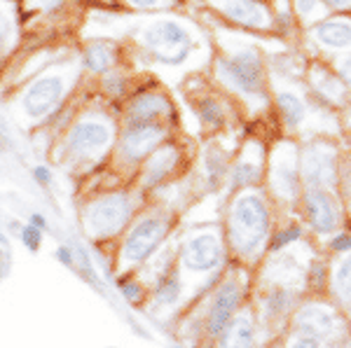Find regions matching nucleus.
Returning a JSON list of instances; mask_svg holds the SVG:
<instances>
[{"label": "nucleus", "instance_id": "obj_2", "mask_svg": "<svg viewBox=\"0 0 351 348\" xmlns=\"http://www.w3.org/2000/svg\"><path fill=\"white\" fill-rule=\"evenodd\" d=\"M132 220V199L124 192L104 194L89 201L82 211L84 229L92 239H110Z\"/></svg>", "mask_w": 351, "mask_h": 348}, {"label": "nucleus", "instance_id": "obj_23", "mask_svg": "<svg viewBox=\"0 0 351 348\" xmlns=\"http://www.w3.org/2000/svg\"><path fill=\"white\" fill-rule=\"evenodd\" d=\"M225 164H228L225 155L220 152L218 148H208L206 152H204V173H206L211 187H216L220 183V178L225 176Z\"/></svg>", "mask_w": 351, "mask_h": 348}, {"label": "nucleus", "instance_id": "obj_3", "mask_svg": "<svg viewBox=\"0 0 351 348\" xmlns=\"http://www.w3.org/2000/svg\"><path fill=\"white\" fill-rule=\"evenodd\" d=\"M141 42L157 61L167 66H178L188 59L192 49V38L180 24L169 19L152 21L141 31Z\"/></svg>", "mask_w": 351, "mask_h": 348}, {"label": "nucleus", "instance_id": "obj_44", "mask_svg": "<svg viewBox=\"0 0 351 348\" xmlns=\"http://www.w3.org/2000/svg\"><path fill=\"white\" fill-rule=\"evenodd\" d=\"M171 348H183V346H171Z\"/></svg>", "mask_w": 351, "mask_h": 348}, {"label": "nucleus", "instance_id": "obj_16", "mask_svg": "<svg viewBox=\"0 0 351 348\" xmlns=\"http://www.w3.org/2000/svg\"><path fill=\"white\" fill-rule=\"evenodd\" d=\"M178 164V152L173 148H162L150 157L143 171V187H157Z\"/></svg>", "mask_w": 351, "mask_h": 348}, {"label": "nucleus", "instance_id": "obj_34", "mask_svg": "<svg viewBox=\"0 0 351 348\" xmlns=\"http://www.w3.org/2000/svg\"><path fill=\"white\" fill-rule=\"evenodd\" d=\"M298 237H300V229H298V227H291V229H288V232H284V234H279V237H276L274 245H271V250L284 248L286 243H291V241H295Z\"/></svg>", "mask_w": 351, "mask_h": 348}, {"label": "nucleus", "instance_id": "obj_14", "mask_svg": "<svg viewBox=\"0 0 351 348\" xmlns=\"http://www.w3.org/2000/svg\"><path fill=\"white\" fill-rule=\"evenodd\" d=\"M253 323L248 316H234L218 336V348H253Z\"/></svg>", "mask_w": 351, "mask_h": 348}, {"label": "nucleus", "instance_id": "obj_19", "mask_svg": "<svg viewBox=\"0 0 351 348\" xmlns=\"http://www.w3.org/2000/svg\"><path fill=\"white\" fill-rule=\"evenodd\" d=\"M316 40L328 49H349L351 47V24L347 21H326L316 28Z\"/></svg>", "mask_w": 351, "mask_h": 348}, {"label": "nucleus", "instance_id": "obj_20", "mask_svg": "<svg viewBox=\"0 0 351 348\" xmlns=\"http://www.w3.org/2000/svg\"><path fill=\"white\" fill-rule=\"evenodd\" d=\"M180 276L178 271H169V273H162L157 278V285H155V299L157 304H173V302L180 299Z\"/></svg>", "mask_w": 351, "mask_h": 348}, {"label": "nucleus", "instance_id": "obj_21", "mask_svg": "<svg viewBox=\"0 0 351 348\" xmlns=\"http://www.w3.org/2000/svg\"><path fill=\"white\" fill-rule=\"evenodd\" d=\"M279 110H281V115H284L288 126H300L304 120V115H307V108H304L302 98L291 92L279 94Z\"/></svg>", "mask_w": 351, "mask_h": 348}, {"label": "nucleus", "instance_id": "obj_4", "mask_svg": "<svg viewBox=\"0 0 351 348\" xmlns=\"http://www.w3.org/2000/svg\"><path fill=\"white\" fill-rule=\"evenodd\" d=\"M169 234V220L164 215H145L127 232L120 248V260L127 267H138L148 262L152 252L162 245Z\"/></svg>", "mask_w": 351, "mask_h": 348}, {"label": "nucleus", "instance_id": "obj_39", "mask_svg": "<svg viewBox=\"0 0 351 348\" xmlns=\"http://www.w3.org/2000/svg\"><path fill=\"white\" fill-rule=\"evenodd\" d=\"M33 3H36L38 8H43V10H56L61 3H64V0H33Z\"/></svg>", "mask_w": 351, "mask_h": 348}, {"label": "nucleus", "instance_id": "obj_38", "mask_svg": "<svg viewBox=\"0 0 351 348\" xmlns=\"http://www.w3.org/2000/svg\"><path fill=\"white\" fill-rule=\"evenodd\" d=\"M332 248L335 250H351V237H335L332 239Z\"/></svg>", "mask_w": 351, "mask_h": 348}, {"label": "nucleus", "instance_id": "obj_26", "mask_svg": "<svg viewBox=\"0 0 351 348\" xmlns=\"http://www.w3.org/2000/svg\"><path fill=\"white\" fill-rule=\"evenodd\" d=\"M43 229H38V227H33L31 222L24 224V227L19 229V241L24 243V248L28 252H38L43 248Z\"/></svg>", "mask_w": 351, "mask_h": 348}, {"label": "nucleus", "instance_id": "obj_12", "mask_svg": "<svg viewBox=\"0 0 351 348\" xmlns=\"http://www.w3.org/2000/svg\"><path fill=\"white\" fill-rule=\"evenodd\" d=\"M304 206H307L309 222L316 232L328 234L337 227L335 201H332L330 194H326L324 189H309L307 196H304Z\"/></svg>", "mask_w": 351, "mask_h": 348}, {"label": "nucleus", "instance_id": "obj_6", "mask_svg": "<svg viewBox=\"0 0 351 348\" xmlns=\"http://www.w3.org/2000/svg\"><path fill=\"white\" fill-rule=\"evenodd\" d=\"M180 265L188 271L208 273L223 265V248L213 234H195L180 248Z\"/></svg>", "mask_w": 351, "mask_h": 348}, {"label": "nucleus", "instance_id": "obj_27", "mask_svg": "<svg viewBox=\"0 0 351 348\" xmlns=\"http://www.w3.org/2000/svg\"><path fill=\"white\" fill-rule=\"evenodd\" d=\"M117 290H120L124 299L132 302V304H138V302L143 299V285L136 278H129V276L117 278Z\"/></svg>", "mask_w": 351, "mask_h": 348}, {"label": "nucleus", "instance_id": "obj_17", "mask_svg": "<svg viewBox=\"0 0 351 348\" xmlns=\"http://www.w3.org/2000/svg\"><path fill=\"white\" fill-rule=\"evenodd\" d=\"M164 112H169V101L162 94H141L129 105V122H152Z\"/></svg>", "mask_w": 351, "mask_h": 348}, {"label": "nucleus", "instance_id": "obj_40", "mask_svg": "<svg viewBox=\"0 0 351 348\" xmlns=\"http://www.w3.org/2000/svg\"><path fill=\"white\" fill-rule=\"evenodd\" d=\"M129 3L136 8H157V5H162V0H129Z\"/></svg>", "mask_w": 351, "mask_h": 348}, {"label": "nucleus", "instance_id": "obj_13", "mask_svg": "<svg viewBox=\"0 0 351 348\" xmlns=\"http://www.w3.org/2000/svg\"><path fill=\"white\" fill-rule=\"evenodd\" d=\"M218 8L237 24L253 28L269 26V12L265 10V5L256 3V0H220Z\"/></svg>", "mask_w": 351, "mask_h": 348}, {"label": "nucleus", "instance_id": "obj_31", "mask_svg": "<svg viewBox=\"0 0 351 348\" xmlns=\"http://www.w3.org/2000/svg\"><path fill=\"white\" fill-rule=\"evenodd\" d=\"M56 260L61 262V265H64L66 269H75V250H73V245L71 243H61L59 248H56Z\"/></svg>", "mask_w": 351, "mask_h": 348}, {"label": "nucleus", "instance_id": "obj_28", "mask_svg": "<svg viewBox=\"0 0 351 348\" xmlns=\"http://www.w3.org/2000/svg\"><path fill=\"white\" fill-rule=\"evenodd\" d=\"M199 117H202V122H206L208 126L223 124V110H220V105L216 103V101H202Z\"/></svg>", "mask_w": 351, "mask_h": 348}, {"label": "nucleus", "instance_id": "obj_32", "mask_svg": "<svg viewBox=\"0 0 351 348\" xmlns=\"http://www.w3.org/2000/svg\"><path fill=\"white\" fill-rule=\"evenodd\" d=\"M295 5H298V12H300V14H304V16L321 14L319 0H295Z\"/></svg>", "mask_w": 351, "mask_h": 348}, {"label": "nucleus", "instance_id": "obj_29", "mask_svg": "<svg viewBox=\"0 0 351 348\" xmlns=\"http://www.w3.org/2000/svg\"><path fill=\"white\" fill-rule=\"evenodd\" d=\"M316 89H319L321 94H326V96H330V98L342 96V87H339V82L335 80V77H330V75H326L324 82H316Z\"/></svg>", "mask_w": 351, "mask_h": 348}, {"label": "nucleus", "instance_id": "obj_10", "mask_svg": "<svg viewBox=\"0 0 351 348\" xmlns=\"http://www.w3.org/2000/svg\"><path fill=\"white\" fill-rule=\"evenodd\" d=\"M164 126L152 122H134L122 136V152L127 159H143L164 140Z\"/></svg>", "mask_w": 351, "mask_h": 348}, {"label": "nucleus", "instance_id": "obj_9", "mask_svg": "<svg viewBox=\"0 0 351 348\" xmlns=\"http://www.w3.org/2000/svg\"><path fill=\"white\" fill-rule=\"evenodd\" d=\"M110 126L104 120H82L68 133V152L73 155H92L96 150L110 143Z\"/></svg>", "mask_w": 351, "mask_h": 348}, {"label": "nucleus", "instance_id": "obj_18", "mask_svg": "<svg viewBox=\"0 0 351 348\" xmlns=\"http://www.w3.org/2000/svg\"><path fill=\"white\" fill-rule=\"evenodd\" d=\"M271 185H274V192L281 199H293L298 192V171L295 164L286 157H279L274 161V171H271Z\"/></svg>", "mask_w": 351, "mask_h": 348}, {"label": "nucleus", "instance_id": "obj_37", "mask_svg": "<svg viewBox=\"0 0 351 348\" xmlns=\"http://www.w3.org/2000/svg\"><path fill=\"white\" fill-rule=\"evenodd\" d=\"M291 348H319V341H316L314 336H302V339H298Z\"/></svg>", "mask_w": 351, "mask_h": 348}, {"label": "nucleus", "instance_id": "obj_33", "mask_svg": "<svg viewBox=\"0 0 351 348\" xmlns=\"http://www.w3.org/2000/svg\"><path fill=\"white\" fill-rule=\"evenodd\" d=\"M33 180L40 185V187H47V185H52V168L36 166V168H33Z\"/></svg>", "mask_w": 351, "mask_h": 348}, {"label": "nucleus", "instance_id": "obj_36", "mask_svg": "<svg viewBox=\"0 0 351 348\" xmlns=\"http://www.w3.org/2000/svg\"><path fill=\"white\" fill-rule=\"evenodd\" d=\"M28 222L33 224V227H38V229H47V217L43 215V213H31V215H28Z\"/></svg>", "mask_w": 351, "mask_h": 348}, {"label": "nucleus", "instance_id": "obj_30", "mask_svg": "<svg viewBox=\"0 0 351 348\" xmlns=\"http://www.w3.org/2000/svg\"><path fill=\"white\" fill-rule=\"evenodd\" d=\"M12 16H10L8 8H3L0 5V47H3L5 42L10 40V36H12Z\"/></svg>", "mask_w": 351, "mask_h": 348}, {"label": "nucleus", "instance_id": "obj_22", "mask_svg": "<svg viewBox=\"0 0 351 348\" xmlns=\"http://www.w3.org/2000/svg\"><path fill=\"white\" fill-rule=\"evenodd\" d=\"M112 61H115L112 49L106 47V44H89L87 52H84V64H87V68L94 72L108 70L112 66Z\"/></svg>", "mask_w": 351, "mask_h": 348}, {"label": "nucleus", "instance_id": "obj_15", "mask_svg": "<svg viewBox=\"0 0 351 348\" xmlns=\"http://www.w3.org/2000/svg\"><path fill=\"white\" fill-rule=\"evenodd\" d=\"M295 323H298V330L302 334L321 336V339H326V336L332 334V327H335V316L324 311V308L309 306V308H304V311H300Z\"/></svg>", "mask_w": 351, "mask_h": 348}, {"label": "nucleus", "instance_id": "obj_24", "mask_svg": "<svg viewBox=\"0 0 351 348\" xmlns=\"http://www.w3.org/2000/svg\"><path fill=\"white\" fill-rule=\"evenodd\" d=\"M258 178V166L253 161H239L232 168V187H246Z\"/></svg>", "mask_w": 351, "mask_h": 348}, {"label": "nucleus", "instance_id": "obj_35", "mask_svg": "<svg viewBox=\"0 0 351 348\" xmlns=\"http://www.w3.org/2000/svg\"><path fill=\"white\" fill-rule=\"evenodd\" d=\"M122 87H124L122 77L108 75V80H106V89H108V94H122Z\"/></svg>", "mask_w": 351, "mask_h": 348}, {"label": "nucleus", "instance_id": "obj_7", "mask_svg": "<svg viewBox=\"0 0 351 348\" xmlns=\"http://www.w3.org/2000/svg\"><path fill=\"white\" fill-rule=\"evenodd\" d=\"M66 92V80L59 75H47L40 77L26 89L21 105L28 117H45L47 112H52L59 101L64 98Z\"/></svg>", "mask_w": 351, "mask_h": 348}, {"label": "nucleus", "instance_id": "obj_1", "mask_svg": "<svg viewBox=\"0 0 351 348\" xmlns=\"http://www.w3.org/2000/svg\"><path fill=\"white\" fill-rule=\"evenodd\" d=\"M269 232V213L263 199L243 194L234 201L230 215V241L239 252H253Z\"/></svg>", "mask_w": 351, "mask_h": 348}, {"label": "nucleus", "instance_id": "obj_43", "mask_svg": "<svg viewBox=\"0 0 351 348\" xmlns=\"http://www.w3.org/2000/svg\"><path fill=\"white\" fill-rule=\"evenodd\" d=\"M8 243H10V241H8V237H5V234L0 232V248H8Z\"/></svg>", "mask_w": 351, "mask_h": 348}, {"label": "nucleus", "instance_id": "obj_41", "mask_svg": "<svg viewBox=\"0 0 351 348\" xmlns=\"http://www.w3.org/2000/svg\"><path fill=\"white\" fill-rule=\"evenodd\" d=\"M339 75H342L344 80H347V82L351 84V56L342 64V68H339Z\"/></svg>", "mask_w": 351, "mask_h": 348}, {"label": "nucleus", "instance_id": "obj_25", "mask_svg": "<svg viewBox=\"0 0 351 348\" xmlns=\"http://www.w3.org/2000/svg\"><path fill=\"white\" fill-rule=\"evenodd\" d=\"M335 290L347 304H351V257H347V260L342 262V267L337 269Z\"/></svg>", "mask_w": 351, "mask_h": 348}, {"label": "nucleus", "instance_id": "obj_8", "mask_svg": "<svg viewBox=\"0 0 351 348\" xmlns=\"http://www.w3.org/2000/svg\"><path fill=\"white\" fill-rule=\"evenodd\" d=\"M239 299H241V293H239V285H237L234 280H228V283H223L216 290L213 302H211L208 313H206L208 336L218 339L220 332H223V330L228 327V323L234 318V311H237V306H239Z\"/></svg>", "mask_w": 351, "mask_h": 348}, {"label": "nucleus", "instance_id": "obj_11", "mask_svg": "<svg viewBox=\"0 0 351 348\" xmlns=\"http://www.w3.org/2000/svg\"><path fill=\"white\" fill-rule=\"evenodd\" d=\"M302 176L309 189L330 187L335 180V155L330 152V148H309L302 159Z\"/></svg>", "mask_w": 351, "mask_h": 348}, {"label": "nucleus", "instance_id": "obj_42", "mask_svg": "<svg viewBox=\"0 0 351 348\" xmlns=\"http://www.w3.org/2000/svg\"><path fill=\"white\" fill-rule=\"evenodd\" d=\"M330 8H337V10H347L351 8V0H326Z\"/></svg>", "mask_w": 351, "mask_h": 348}, {"label": "nucleus", "instance_id": "obj_5", "mask_svg": "<svg viewBox=\"0 0 351 348\" xmlns=\"http://www.w3.org/2000/svg\"><path fill=\"white\" fill-rule=\"evenodd\" d=\"M218 72L232 89L241 92L243 96H256L260 94L263 82V64L256 49H239L230 59L220 61Z\"/></svg>", "mask_w": 351, "mask_h": 348}]
</instances>
